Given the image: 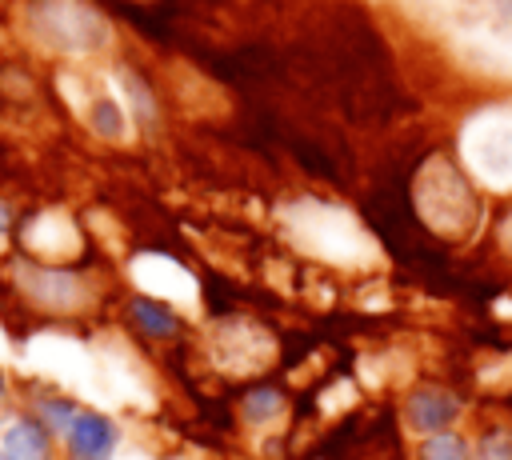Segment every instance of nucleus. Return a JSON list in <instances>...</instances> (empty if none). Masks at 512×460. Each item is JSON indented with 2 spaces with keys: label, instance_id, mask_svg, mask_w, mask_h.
I'll return each instance as SVG.
<instances>
[{
  "label": "nucleus",
  "instance_id": "obj_16",
  "mask_svg": "<svg viewBox=\"0 0 512 460\" xmlns=\"http://www.w3.org/2000/svg\"><path fill=\"white\" fill-rule=\"evenodd\" d=\"M480 460H512V440L508 436H488L480 444Z\"/></svg>",
  "mask_w": 512,
  "mask_h": 460
},
{
  "label": "nucleus",
  "instance_id": "obj_3",
  "mask_svg": "<svg viewBox=\"0 0 512 460\" xmlns=\"http://www.w3.org/2000/svg\"><path fill=\"white\" fill-rule=\"evenodd\" d=\"M460 152L480 184L512 188V108L476 112L460 132Z\"/></svg>",
  "mask_w": 512,
  "mask_h": 460
},
{
  "label": "nucleus",
  "instance_id": "obj_15",
  "mask_svg": "<svg viewBox=\"0 0 512 460\" xmlns=\"http://www.w3.org/2000/svg\"><path fill=\"white\" fill-rule=\"evenodd\" d=\"M424 460H472V456L456 436H432L424 444Z\"/></svg>",
  "mask_w": 512,
  "mask_h": 460
},
{
  "label": "nucleus",
  "instance_id": "obj_7",
  "mask_svg": "<svg viewBox=\"0 0 512 460\" xmlns=\"http://www.w3.org/2000/svg\"><path fill=\"white\" fill-rule=\"evenodd\" d=\"M68 448L76 460H108L116 448V428L100 412H80L68 424Z\"/></svg>",
  "mask_w": 512,
  "mask_h": 460
},
{
  "label": "nucleus",
  "instance_id": "obj_2",
  "mask_svg": "<svg viewBox=\"0 0 512 460\" xmlns=\"http://www.w3.org/2000/svg\"><path fill=\"white\" fill-rule=\"evenodd\" d=\"M412 200L420 220L440 236H464L476 224V196L444 156H432L416 172Z\"/></svg>",
  "mask_w": 512,
  "mask_h": 460
},
{
  "label": "nucleus",
  "instance_id": "obj_1",
  "mask_svg": "<svg viewBox=\"0 0 512 460\" xmlns=\"http://www.w3.org/2000/svg\"><path fill=\"white\" fill-rule=\"evenodd\" d=\"M284 232L296 248L308 256H320L340 268H368L380 260L372 236L352 220V212L320 204V200H296L284 208Z\"/></svg>",
  "mask_w": 512,
  "mask_h": 460
},
{
  "label": "nucleus",
  "instance_id": "obj_6",
  "mask_svg": "<svg viewBox=\"0 0 512 460\" xmlns=\"http://www.w3.org/2000/svg\"><path fill=\"white\" fill-rule=\"evenodd\" d=\"M132 272H136L140 288L156 292L160 300H176V304H192L196 300V280L168 256H140L132 264Z\"/></svg>",
  "mask_w": 512,
  "mask_h": 460
},
{
  "label": "nucleus",
  "instance_id": "obj_12",
  "mask_svg": "<svg viewBox=\"0 0 512 460\" xmlns=\"http://www.w3.org/2000/svg\"><path fill=\"white\" fill-rule=\"evenodd\" d=\"M132 316H136V324H140L144 332H152V336H172V332H176V316H172L164 304L136 300V304H132Z\"/></svg>",
  "mask_w": 512,
  "mask_h": 460
},
{
  "label": "nucleus",
  "instance_id": "obj_8",
  "mask_svg": "<svg viewBox=\"0 0 512 460\" xmlns=\"http://www.w3.org/2000/svg\"><path fill=\"white\" fill-rule=\"evenodd\" d=\"M456 400L448 396V392H440V388H416L412 396H408V424L412 428H420V432H436V428H444L448 420H456Z\"/></svg>",
  "mask_w": 512,
  "mask_h": 460
},
{
  "label": "nucleus",
  "instance_id": "obj_4",
  "mask_svg": "<svg viewBox=\"0 0 512 460\" xmlns=\"http://www.w3.org/2000/svg\"><path fill=\"white\" fill-rule=\"evenodd\" d=\"M276 344L264 328L248 324V320H228L216 328V340H212V356L224 372H236V376H252L260 372L268 360H272Z\"/></svg>",
  "mask_w": 512,
  "mask_h": 460
},
{
  "label": "nucleus",
  "instance_id": "obj_5",
  "mask_svg": "<svg viewBox=\"0 0 512 460\" xmlns=\"http://www.w3.org/2000/svg\"><path fill=\"white\" fill-rule=\"evenodd\" d=\"M44 28L60 48H80V52L100 48L108 40L104 20L80 0H52L44 12Z\"/></svg>",
  "mask_w": 512,
  "mask_h": 460
},
{
  "label": "nucleus",
  "instance_id": "obj_13",
  "mask_svg": "<svg viewBox=\"0 0 512 460\" xmlns=\"http://www.w3.org/2000/svg\"><path fill=\"white\" fill-rule=\"evenodd\" d=\"M92 128L100 132V136H108V140H120L124 136V112H120V104L116 100H96L92 104Z\"/></svg>",
  "mask_w": 512,
  "mask_h": 460
},
{
  "label": "nucleus",
  "instance_id": "obj_14",
  "mask_svg": "<svg viewBox=\"0 0 512 460\" xmlns=\"http://www.w3.org/2000/svg\"><path fill=\"white\" fill-rule=\"evenodd\" d=\"M244 416H248L252 424L276 420V416H280V392H272V388H260V392H252V396L244 400Z\"/></svg>",
  "mask_w": 512,
  "mask_h": 460
},
{
  "label": "nucleus",
  "instance_id": "obj_19",
  "mask_svg": "<svg viewBox=\"0 0 512 460\" xmlns=\"http://www.w3.org/2000/svg\"><path fill=\"white\" fill-rule=\"evenodd\" d=\"M0 460H8V452H4V448H0Z\"/></svg>",
  "mask_w": 512,
  "mask_h": 460
},
{
  "label": "nucleus",
  "instance_id": "obj_10",
  "mask_svg": "<svg viewBox=\"0 0 512 460\" xmlns=\"http://www.w3.org/2000/svg\"><path fill=\"white\" fill-rule=\"evenodd\" d=\"M28 244L40 248V252H52V256H68V252H76L80 240H76V228L64 216H40L36 232L28 228Z\"/></svg>",
  "mask_w": 512,
  "mask_h": 460
},
{
  "label": "nucleus",
  "instance_id": "obj_9",
  "mask_svg": "<svg viewBox=\"0 0 512 460\" xmlns=\"http://www.w3.org/2000/svg\"><path fill=\"white\" fill-rule=\"evenodd\" d=\"M8 460H48V432L36 420H16L4 432Z\"/></svg>",
  "mask_w": 512,
  "mask_h": 460
},
{
  "label": "nucleus",
  "instance_id": "obj_11",
  "mask_svg": "<svg viewBox=\"0 0 512 460\" xmlns=\"http://www.w3.org/2000/svg\"><path fill=\"white\" fill-rule=\"evenodd\" d=\"M28 288L36 292V300L52 304V308H68L80 300V284L72 276H52V272H32Z\"/></svg>",
  "mask_w": 512,
  "mask_h": 460
},
{
  "label": "nucleus",
  "instance_id": "obj_17",
  "mask_svg": "<svg viewBox=\"0 0 512 460\" xmlns=\"http://www.w3.org/2000/svg\"><path fill=\"white\" fill-rule=\"evenodd\" d=\"M500 236H504V244H508V252H512V216H508V224H504V232H500Z\"/></svg>",
  "mask_w": 512,
  "mask_h": 460
},
{
  "label": "nucleus",
  "instance_id": "obj_20",
  "mask_svg": "<svg viewBox=\"0 0 512 460\" xmlns=\"http://www.w3.org/2000/svg\"><path fill=\"white\" fill-rule=\"evenodd\" d=\"M0 396H4V388H0Z\"/></svg>",
  "mask_w": 512,
  "mask_h": 460
},
{
  "label": "nucleus",
  "instance_id": "obj_18",
  "mask_svg": "<svg viewBox=\"0 0 512 460\" xmlns=\"http://www.w3.org/2000/svg\"><path fill=\"white\" fill-rule=\"evenodd\" d=\"M4 228H8V208L0 204V232H4Z\"/></svg>",
  "mask_w": 512,
  "mask_h": 460
}]
</instances>
